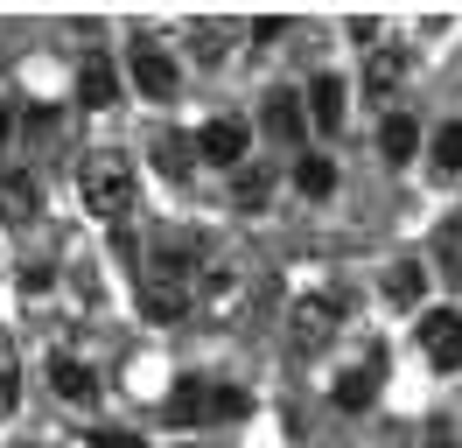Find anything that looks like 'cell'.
I'll return each mask as SVG.
<instances>
[{
	"label": "cell",
	"mask_w": 462,
	"mask_h": 448,
	"mask_svg": "<svg viewBox=\"0 0 462 448\" xmlns=\"http://www.w3.org/2000/svg\"><path fill=\"white\" fill-rule=\"evenodd\" d=\"M253 406L238 386H217V378H175L169 392V420L175 427H189V420H238Z\"/></svg>",
	"instance_id": "7a4b0ae2"
},
{
	"label": "cell",
	"mask_w": 462,
	"mask_h": 448,
	"mask_svg": "<svg viewBox=\"0 0 462 448\" xmlns=\"http://www.w3.org/2000/svg\"><path fill=\"white\" fill-rule=\"evenodd\" d=\"M301 126H309L301 98H294V91H266V134L273 140H301Z\"/></svg>",
	"instance_id": "8fae6325"
},
{
	"label": "cell",
	"mask_w": 462,
	"mask_h": 448,
	"mask_svg": "<svg viewBox=\"0 0 462 448\" xmlns=\"http://www.w3.org/2000/svg\"><path fill=\"white\" fill-rule=\"evenodd\" d=\"M78 196H85L91 218H126L134 210V196H141V175H134V162L126 154H113V147H98V154H85L78 162Z\"/></svg>",
	"instance_id": "6da1fadb"
},
{
	"label": "cell",
	"mask_w": 462,
	"mask_h": 448,
	"mask_svg": "<svg viewBox=\"0 0 462 448\" xmlns=\"http://www.w3.org/2000/svg\"><path fill=\"white\" fill-rule=\"evenodd\" d=\"M50 386H57L70 406H91V399H98V378H91L78 358H57V364H50Z\"/></svg>",
	"instance_id": "4fadbf2b"
},
{
	"label": "cell",
	"mask_w": 462,
	"mask_h": 448,
	"mask_svg": "<svg viewBox=\"0 0 462 448\" xmlns=\"http://www.w3.org/2000/svg\"><path fill=\"white\" fill-rule=\"evenodd\" d=\"M134 84H141L147 98H175V63H169V50H154V42H134Z\"/></svg>",
	"instance_id": "52a82bcc"
},
{
	"label": "cell",
	"mask_w": 462,
	"mask_h": 448,
	"mask_svg": "<svg viewBox=\"0 0 462 448\" xmlns=\"http://www.w3.org/2000/svg\"><path fill=\"white\" fill-rule=\"evenodd\" d=\"M372 378H378V364H350L344 378H337V406H365V399H372Z\"/></svg>",
	"instance_id": "d6986e66"
},
{
	"label": "cell",
	"mask_w": 462,
	"mask_h": 448,
	"mask_svg": "<svg viewBox=\"0 0 462 448\" xmlns=\"http://www.w3.org/2000/svg\"><path fill=\"white\" fill-rule=\"evenodd\" d=\"M378 147H385V162H406V154L420 147V126H413L406 112H393V119H385V134H378Z\"/></svg>",
	"instance_id": "2e32d148"
},
{
	"label": "cell",
	"mask_w": 462,
	"mask_h": 448,
	"mask_svg": "<svg viewBox=\"0 0 462 448\" xmlns=\"http://www.w3.org/2000/svg\"><path fill=\"white\" fill-rule=\"evenodd\" d=\"M420 287H428V274H420L413 259H393V266H385V302L413 308V302H420Z\"/></svg>",
	"instance_id": "5bb4252c"
},
{
	"label": "cell",
	"mask_w": 462,
	"mask_h": 448,
	"mask_svg": "<svg viewBox=\"0 0 462 448\" xmlns=\"http://www.w3.org/2000/svg\"><path fill=\"white\" fill-rule=\"evenodd\" d=\"M14 399H22V386H14V358H7V350H0V414H7V406H14Z\"/></svg>",
	"instance_id": "7402d4cb"
},
{
	"label": "cell",
	"mask_w": 462,
	"mask_h": 448,
	"mask_svg": "<svg viewBox=\"0 0 462 448\" xmlns=\"http://www.w3.org/2000/svg\"><path fill=\"white\" fill-rule=\"evenodd\" d=\"M91 448H141V434H119V427H106V434H91Z\"/></svg>",
	"instance_id": "cb8c5ba5"
},
{
	"label": "cell",
	"mask_w": 462,
	"mask_h": 448,
	"mask_svg": "<svg viewBox=\"0 0 462 448\" xmlns=\"http://www.w3.org/2000/svg\"><path fill=\"white\" fill-rule=\"evenodd\" d=\"M428 448H462L456 442V420H428Z\"/></svg>",
	"instance_id": "603a6c76"
},
{
	"label": "cell",
	"mask_w": 462,
	"mask_h": 448,
	"mask_svg": "<svg viewBox=\"0 0 462 448\" xmlns=\"http://www.w3.org/2000/svg\"><path fill=\"white\" fill-rule=\"evenodd\" d=\"M266 196H273V175H266L260 162H253V168H238V182H231V203H238V210H260Z\"/></svg>",
	"instance_id": "9a60e30c"
},
{
	"label": "cell",
	"mask_w": 462,
	"mask_h": 448,
	"mask_svg": "<svg viewBox=\"0 0 462 448\" xmlns=\"http://www.w3.org/2000/svg\"><path fill=\"white\" fill-rule=\"evenodd\" d=\"M0 218H14V224L42 218V190H35V175H0Z\"/></svg>",
	"instance_id": "30bf717a"
},
{
	"label": "cell",
	"mask_w": 462,
	"mask_h": 448,
	"mask_svg": "<svg viewBox=\"0 0 462 448\" xmlns=\"http://www.w3.org/2000/svg\"><path fill=\"white\" fill-rule=\"evenodd\" d=\"M329 336H337V302H329V294L294 302V315H288V343H294V350H322Z\"/></svg>",
	"instance_id": "8992f818"
},
{
	"label": "cell",
	"mask_w": 462,
	"mask_h": 448,
	"mask_svg": "<svg viewBox=\"0 0 462 448\" xmlns=\"http://www.w3.org/2000/svg\"><path fill=\"white\" fill-rule=\"evenodd\" d=\"M316 126H344V78H316Z\"/></svg>",
	"instance_id": "ffe728a7"
},
{
	"label": "cell",
	"mask_w": 462,
	"mask_h": 448,
	"mask_svg": "<svg viewBox=\"0 0 462 448\" xmlns=\"http://www.w3.org/2000/svg\"><path fill=\"white\" fill-rule=\"evenodd\" d=\"M406 70H413V50H406V42H378L372 63H365V91H372V98H385Z\"/></svg>",
	"instance_id": "9c48e42d"
},
{
	"label": "cell",
	"mask_w": 462,
	"mask_h": 448,
	"mask_svg": "<svg viewBox=\"0 0 462 448\" xmlns=\"http://www.w3.org/2000/svg\"><path fill=\"white\" fill-rule=\"evenodd\" d=\"M245 287H253V274H245L238 259H210V266H197V280H189L197 308H210V315H231V308L245 302Z\"/></svg>",
	"instance_id": "3957f363"
},
{
	"label": "cell",
	"mask_w": 462,
	"mask_h": 448,
	"mask_svg": "<svg viewBox=\"0 0 462 448\" xmlns=\"http://www.w3.org/2000/svg\"><path fill=\"white\" fill-rule=\"evenodd\" d=\"M78 91H85L91 112H106L119 98V78H113V56H106V50H85V63H78Z\"/></svg>",
	"instance_id": "ba28073f"
},
{
	"label": "cell",
	"mask_w": 462,
	"mask_h": 448,
	"mask_svg": "<svg viewBox=\"0 0 462 448\" xmlns=\"http://www.w3.org/2000/svg\"><path fill=\"white\" fill-rule=\"evenodd\" d=\"M134 294H141V308L154 315V322H175V315H189V308H197L189 280H182V274H169V266H147V274L134 280Z\"/></svg>",
	"instance_id": "277c9868"
},
{
	"label": "cell",
	"mask_w": 462,
	"mask_h": 448,
	"mask_svg": "<svg viewBox=\"0 0 462 448\" xmlns=\"http://www.w3.org/2000/svg\"><path fill=\"white\" fill-rule=\"evenodd\" d=\"M294 190L301 196H329L337 190V168L322 162V154H301V162H294Z\"/></svg>",
	"instance_id": "e0dca14e"
},
{
	"label": "cell",
	"mask_w": 462,
	"mask_h": 448,
	"mask_svg": "<svg viewBox=\"0 0 462 448\" xmlns=\"http://www.w3.org/2000/svg\"><path fill=\"white\" fill-rule=\"evenodd\" d=\"M434 259H441V274L462 287V218H448L441 231H434Z\"/></svg>",
	"instance_id": "ac0fdd59"
},
{
	"label": "cell",
	"mask_w": 462,
	"mask_h": 448,
	"mask_svg": "<svg viewBox=\"0 0 462 448\" xmlns=\"http://www.w3.org/2000/svg\"><path fill=\"white\" fill-rule=\"evenodd\" d=\"M420 350H428L434 371H456V364H462V315H456V308L420 315Z\"/></svg>",
	"instance_id": "5b68a950"
},
{
	"label": "cell",
	"mask_w": 462,
	"mask_h": 448,
	"mask_svg": "<svg viewBox=\"0 0 462 448\" xmlns=\"http://www.w3.org/2000/svg\"><path fill=\"white\" fill-rule=\"evenodd\" d=\"M7 134H14V112L0 106V147H7Z\"/></svg>",
	"instance_id": "d4e9b609"
},
{
	"label": "cell",
	"mask_w": 462,
	"mask_h": 448,
	"mask_svg": "<svg viewBox=\"0 0 462 448\" xmlns=\"http://www.w3.org/2000/svg\"><path fill=\"white\" fill-rule=\"evenodd\" d=\"M197 154H210V162H245V126H231V119H210L197 134Z\"/></svg>",
	"instance_id": "7c38bea8"
},
{
	"label": "cell",
	"mask_w": 462,
	"mask_h": 448,
	"mask_svg": "<svg viewBox=\"0 0 462 448\" xmlns=\"http://www.w3.org/2000/svg\"><path fill=\"white\" fill-rule=\"evenodd\" d=\"M434 168H441V175H456V168H462V119L434 134Z\"/></svg>",
	"instance_id": "44dd1931"
}]
</instances>
